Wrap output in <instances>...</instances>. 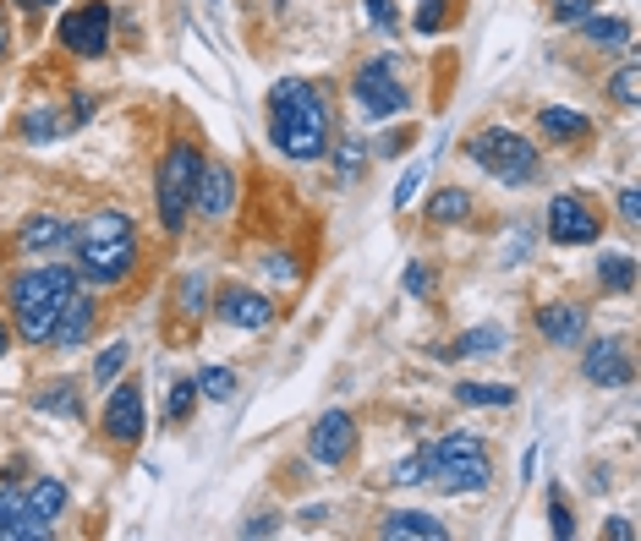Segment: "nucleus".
Returning a JSON list of instances; mask_svg holds the SVG:
<instances>
[{"label": "nucleus", "instance_id": "nucleus-1", "mask_svg": "<svg viewBox=\"0 0 641 541\" xmlns=\"http://www.w3.org/2000/svg\"><path fill=\"white\" fill-rule=\"evenodd\" d=\"M269 137L286 159H319L329 148V110H323L319 88L313 83H275L269 94Z\"/></svg>", "mask_w": 641, "mask_h": 541}, {"label": "nucleus", "instance_id": "nucleus-2", "mask_svg": "<svg viewBox=\"0 0 641 541\" xmlns=\"http://www.w3.org/2000/svg\"><path fill=\"white\" fill-rule=\"evenodd\" d=\"M72 241H77V269L88 273V279H99V284H116L121 273L132 269V258H138L132 219H127V214H116V208L88 214V219H83V230H77Z\"/></svg>", "mask_w": 641, "mask_h": 541}, {"label": "nucleus", "instance_id": "nucleus-3", "mask_svg": "<svg viewBox=\"0 0 641 541\" xmlns=\"http://www.w3.org/2000/svg\"><path fill=\"white\" fill-rule=\"evenodd\" d=\"M72 290H77V273H72V269H33V273H22V279L11 284L17 334H22L28 345H44Z\"/></svg>", "mask_w": 641, "mask_h": 541}, {"label": "nucleus", "instance_id": "nucleus-4", "mask_svg": "<svg viewBox=\"0 0 641 541\" xmlns=\"http://www.w3.org/2000/svg\"><path fill=\"white\" fill-rule=\"evenodd\" d=\"M197 170H203V153L192 142H175L160 164V181H154V203H160V225L175 236L192 214V192H197Z\"/></svg>", "mask_w": 641, "mask_h": 541}, {"label": "nucleus", "instance_id": "nucleus-5", "mask_svg": "<svg viewBox=\"0 0 641 541\" xmlns=\"http://www.w3.org/2000/svg\"><path fill=\"white\" fill-rule=\"evenodd\" d=\"M488 476H493V465H488L482 437L450 432L445 443H434V482H439L445 493H456V498H461V493H482Z\"/></svg>", "mask_w": 641, "mask_h": 541}, {"label": "nucleus", "instance_id": "nucleus-6", "mask_svg": "<svg viewBox=\"0 0 641 541\" xmlns=\"http://www.w3.org/2000/svg\"><path fill=\"white\" fill-rule=\"evenodd\" d=\"M472 159L493 181H510V186L537 181V148L521 132H510V127H488V132L472 137Z\"/></svg>", "mask_w": 641, "mask_h": 541}, {"label": "nucleus", "instance_id": "nucleus-7", "mask_svg": "<svg viewBox=\"0 0 641 541\" xmlns=\"http://www.w3.org/2000/svg\"><path fill=\"white\" fill-rule=\"evenodd\" d=\"M356 105L373 116V121H384V116H406V105H412V94L395 83V66L389 61H367L362 72H356Z\"/></svg>", "mask_w": 641, "mask_h": 541}, {"label": "nucleus", "instance_id": "nucleus-8", "mask_svg": "<svg viewBox=\"0 0 641 541\" xmlns=\"http://www.w3.org/2000/svg\"><path fill=\"white\" fill-rule=\"evenodd\" d=\"M61 44L72 50V55H83V61H94V55H105L110 50V6H83V11H72L66 22H61Z\"/></svg>", "mask_w": 641, "mask_h": 541}, {"label": "nucleus", "instance_id": "nucleus-9", "mask_svg": "<svg viewBox=\"0 0 641 541\" xmlns=\"http://www.w3.org/2000/svg\"><path fill=\"white\" fill-rule=\"evenodd\" d=\"M548 241H559V247H587V241H598V214H587L581 197H554V203H548Z\"/></svg>", "mask_w": 641, "mask_h": 541}, {"label": "nucleus", "instance_id": "nucleus-10", "mask_svg": "<svg viewBox=\"0 0 641 541\" xmlns=\"http://www.w3.org/2000/svg\"><path fill=\"white\" fill-rule=\"evenodd\" d=\"M581 372H587V383H603V389H626V383L637 378V367H631V350H626L620 339H598V345L587 350Z\"/></svg>", "mask_w": 641, "mask_h": 541}, {"label": "nucleus", "instance_id": "nucleus-11", "mask_svg": "<svg viewBox=\"0 0 641 541\" xmlns=\"http://www.w3.org/2000/svg\"><path fill=\"white\" fill-rule=\"evenodd\" d=\"M351 443H356L351 415H345V410H329V415H319V426H313V437H308V454H313L319 465H340V459L351 454Z\"/></svg>", "mask_w": 641, "mask_h": 541}, {"label": "nucleus", "instance_id": "nucleus-12", "mask_svg": "<svg viewBox=\"0 0 641 541\" xmlns=\"http://www.w3.org/2000/svg\"><path fill=\"white\" fill-rule=\"evenodd\" d=\"M537 334H543L548 345H581L587 312H581L576 301H543V306H537Z\"/></svg>", "mask_w": 641, "mask_h": 541}, {"label": "nucleus", "instance_id": "nucleus-13", "mask_svg": "<svg viewBox=\"0 0 641 541\" xmlns=\"http://www.w3.org/2000/svg\"><path fill=\"white\" fill-rule=\"evenodd\" d=\"M231 197H236V181L225 164H203L197 170V192H192V208L209 214V219H225L231 214Z\"/></svg>", "mask_w": 641, "mask_h": 541}, {"label": "nucleus", "instance_id": "nucleus-14", "mask_svg": "<svg viewBox=\"0 0 641 541\" xmlns=\"http://www.w3.org/2000/svg\"><path fill=\"white\" fill-rule=\"evenodd\" d=\"M88 334H94V301L72 290L66 306H61V317H55V328H50V345H55V350H77Z\"/></svg>", "mask_w": 641, "mask_h": 541}, {"label": "nucleus", "instance_id": "nucleus-15", "mask_svg": "<svg viewBox=\"0 0 641 541\" xmlns=\"http://www.w3.org/2000/svg\"><path fill=\"white\" fill-rule=\"evenodd\" d=\"M105 432L116 437V443H138L143 437V394L138 389H116L110 394V405H105Z\"/></svg>", "mask_w": 641, "mask_h": 541}, {"label": "nucleus", "instance_id": "nucleus-16", "mask_svg": "<svg viewBox=\"0 0 641 541\" xmlns=\"http://www.w3.org/2000/svg\"><path fill=\"white\" fill-rule=\"evenodd\" d=\"M220 317H225L231 328H264V323L275 317V306H269L264 295H253V290H225V295H220Z\"/></svg>", "mask_w": 641, "mask_h": 541}, {"label": "nucleus", "instance_id": "nucleus-17", "mask_svg": "<svg viewBox=\"0 0 641 541\" xmlns=\"http://www.w3.org/2000/svg\"><path fill=\"white\" fill-rule=\"evenodd\" d=\"M22 509H28L33 526L50 531V520H61V509H66V482H55V476L33 482V493H22Z\"/></svg>", "mask_w": 641, "mask_h": 541}, {"label": "nucleus", "instance_id": "nucleus-18", "mask_svg": "<svg viewBox=\"0 0 641 541\" xmlns=\"http://www.w3.org/2000/svg\"><path fill=\"white\" fill-rule=\"evenodd\" d=\"M384 537L389 541H439L445 526L434 515H423V509H395V515H384Z\"/></svg>", "mask_w": 641, "mask_h": 541}, {"label": "nucleus", "instance_id": "nucleus-19", "mask_svg": "<svg viewBox=\"0 0 641 541\" xmlns=\"http://www.w3.org/2000/svg\"><path fill=\"white\" fill-rule=\"evenodd\" d=\"M0 537H6V541L50 537L44 526H33V520H28V509H22V493H11V487H0Z\"/></svg>", "mask_w": 641, "mask_h": 541}, {"label": "nucleus", "instance_id": "nucleus-20", "mask_svg": "<svg viewBox=\"0 0 641 541\" xmlns=\"http://www.w3.org/2000/svg\"><path fill=\"white\" fill-rule=\"evenodd\" d=\"M28 252H50V247H61V241H72V225L66 219H55V214H33L28 225H22V236H17Z\"/></svg>", "mask_w": 641, "mask_h": 541}, {"label": "nucleus", "instance_id": "nucleus-21", "mask_svg": "<svg viewBox=\"0 0 641 541\" xmlns=\"http://www.w3.org/2000/svg\"><path fill=\"white\" fill-rule=\"evenodd\" d=\"M581 33L603 50H626L631 44V22L626 17H581Z\"/></svg>", "mask_w": 641, "mask_h": 541}, {"label": "nucleus", "instance_id": "nucleus-22", "mask_svg": "<svg viewBox=\"0 0 641 541\" xmlns=\"http://www.w3.org/2000/svg\"><path fill=\"white\" fill-rule=\"evenodd\" d=\"M33 405L44 410V415H72V421H77V415H83V394H77V383H66V378H61V383H50Z\"/></svg>", "mask_w": 641, "mask_h": 541}, {"label": "nucleus", "instance_id": "nucleus-23", "mask_svg": "<svg viewBox=\"0 0 641 541\" xmlns=\"http://www.w3.org/2000/svg\"><path fill=\"white\" fill-rule=\"evenodd\" d=\"M543 132L554 137V142H576V137H587V116H576V110H543Z\"/></svg>", "mask_w": 641, "mask_h": 541}, {"label": "nucleus", "instance_id": "nucleus-24", "mask_svg": "<svg viewBox=\"0 0 641 541\" xmlns=\"http://www.w3.org/2000/svg\"><path fill=\"white\" fill-rule=\"evenodd\" d=\"M598 279H603V290H631L637 284V258H626V252H615V258H603L598 263Z\"/></svg>", "mask_w": 641, "mask_h": 541}, {"label": "nucleus", "instance_id": "nucleus-25", "mask_svg": "<svg viewBox=\"0 0 641 541\" xmlns=\"http://www.w3.org/2000/svg\"><path fill=\"white\" fill-rule=\"evenodd\" d=\"M428 214H434L439 225H456V219H467V214H472V197H467L461 186H450V192H439V197L428 203Z\"/></svg>", "mask_w": 641, "mask_h": 541}, {"label": "nucleus", "instance_id": "nucleus-26", "mask_svg": "<svg viewBox=\"0 0 641 541\" xmlns=\"http://www.w3.org/2000/svg\"><path fill=\"white\" fill-rule=\"evenodd\" d=\"M456 400H461V405H510V400H515V389H504V383H461V389H456Z\"/></svg>", "mask_w": 641, "mask_h": 541}, {"label": "nucleus", "instance_id": "nucleus-27", "mask_svg": "<svg viewBox=\"0 0 641 541\" xmlns=\"http://www.w3.org/2000/svg\"><path fill=\"white\" fill-rule=\"evenodd\" d=\"M66 121H72V116H55V110H33V116L22 121V137H28V142H50V137L72 132Z\"/></svg>", "mask_w": 641, "mask_h": 541}, {"label": "nucleus", "instance_id": "nucleus-28", "mask_svg": "<svg viewBox=\"0 0 641 541\" xmlns=\"http://www.w3.org/2000/svg\"><path fill=\"white\" fill-rule=\"evenodd\" d=\"M434 476V448H417V454H406L400 465H395V482L400 487H423Z\"/></svg>", "mask_w": 641, "mask_h": 541}, {"label": "nucleus", "instance_id": "nucleus-29", "mask_svg": "<svg viewBox=\"0 0 641 541\" xmlns=\"http://www.w3.org/2000/svg\"><path fill=\"white\" fill-rule=\"evenodd\" d=\"M197 394L231 400V394H236V372H231V367H203V372H197Z\"/></svg>", "mask_w": 641, "mask_h": 541}, {"label": "nucleus", "instance_id": "nucleus-30", "mask_svg": "<svg viewBox=\"0 0 641 541\" xmlns=\"http://www.w3.org/2000/svg\"><path fill=\"white\" fill-rule=\"evenodd\" d=\"M504 350V328H472V334H461V356H499Z\"/></svg>", "mask_w": 641, "mask_h": 541}, {"label": "nucleus", "instance_id": "nucleus-31", "mask_svg": "<svg viewBox=\"0 0 641 541\" xmlns=\"http://www.w3.org/2000/svg\"><path fill=\"white\" fill-rule=\"evenodd\" d=\"M127 361H132V345H110V350L94 361V383H105V389H110V383L121 378V367H127Z\"/></svg>", "mask_w": 641, "mask_h": 541}, {"label": "nucleus", "instance_id": "nucleus-32", "mask_svg": "<svg viewBox=\"0 0 641 541\" xmlns=\"http://www.w3.org/2000/svg\"><path fill=\"white\" fill-rule=\"evenodd\" d=\"M192 405H197V383H175L170 400H164V421H186Z\"/></svg>", "mask_w": 641, "mask_h": 541}, {"label": "nucleus", "instance_id": "nucleus-33", "mask_svg": "<svg viewBox=\"0 0 641 541\" xmlns=\"http://www.w3.org/2000/svg\"><path fill=\"white\" fill-rule=\"evenodd\" d=\"M445 22H450V6L445 0H423L417 6V33H439Z\"/></svg>", "mask_w": 641, "mask_h": 541}, {"label": "nucleus", "instance_id": "nucleus-34", "mask_svg": "<svg viewBox=\"0 0 641 541\" xmlns=\"http://www.w3.org/2000/svg\"><path fill=\"white\" fill-rule=\"evenodd\" d=\"M548 531H554V537H576V520H570V504H565L559 493L548 498Z\"/></svg>", "mask_w": 641, "mask_h": 541}, {"label": "nucleus", "instance_id": "nucleus-35", "mask_svg": "<svg viewBox=\"0 0 641 541\" xmlns=\"http://www.w3.org/2000/svg\"><path fill=\"white\" fill-rule=\"evenodd\" d=\"M615 99H620V105H637L641 99V72L637 66H626V72L615 77Z\"/></svg>", "mask_w": 641, "mask_h": 541}, {"label": "nucleus", "instance_id": "nucleus-36", "mask_svg": "<svg viewBox=\"0 0 641 541\" xmlns=\"http://www.w3.org/2000/svg\"><path fill=\"white\" fill-rule=\"evenodd\" d=\"M592 6H598V0H554V17H559V22H581Z\"/></svg>", "mask_w": 641, "mask_h": 541}, {"label": "nucleus", "instance_id": "nucleus-37", "mask_svg": "<svg viewBox=\"0 0 641 541\" xmlns=\"http://www.w3.org/2000/svg\"><path fill=\"white\" fill-rule=\"evenodd\" d=\"M406 290H412V295H428V290H434V273L412 263V269H406Z\"/></svg>", "mask_w": 641, "mask_h": 541}, {"label": "nucleus", "instance_id": "nucleus-38", "mask_svg": "<svg viewBox=\"0 0 641 541\" xmlns=\"http://www.w3.org/2000/svg\"><path fill=\"white\" fill-rule=\"evenodd\" d=\"M181 295H186V301H181L186 312H203V279H186V284H181Z\"/></svg>", "mask_w": 641, "mask_h": 541}, {"label": "nucleus", "instance_id": "nucleus-39", "mask_svg": "<svg viewBox=\"0 0 641 541\" xmlns=\"http://www.w3.org/2000/svg\"><path fill=\"white\" fill-rule=\"evenodd\" d=\"M340 164H345V170H356V164H362V142H356V137H345V142H340Z\"/></svg>", "mask_w": 641, "mask_h": 541}, {"label": "nucleus", "instance_id": "nucleus-40", "mask_svg": "<svg viewBox=\"0 0 641 541\" xmlns=\"http://www.w3.org/2000/svg\"><path fill=\"white\" fill-rule=\"evenodd\" d=\"M417 181H423V170H406V181H400V192H395V208H406V203H412Z\"/></svg>", "mask_w": 641, "mask_h": 541}, {"label": "nucleus", "instance_id": "nucleus-41", "mask_svg": "<svg viewBox=\"0 0 641 541\" xmlns=\"http://www.w3.org/2000/svg\"><path fill=\"white\" fill-rule=\"evenodd\" d=\"M367 17L384 22V28H395V6H389V0H367Z\"/></svg>", "mask_w": 641, "mask_h": 541}, {"label": "nucleus", "instance_id": "nucleus-42", "mask_svg": "<svg viewBox=\"0 0 641 541\" xmlns=\"http://www.w3.org/2000/svg\"><path fill=\"white\" fill-rule=\"evenodd\" d=\"M526 247H532V236H515V241L504 247V263H521V258H526Z\"/></svg>", "mask_w": 641, "mask_h": 541}, {"label": "nucleus", "instance_id": "nucleus-43", "mask_svg": "<svg viewBox=\"0 0 641 541\" xmlns=\"http://www.w3.org/2000/svg\"><path fill=\"white\" fill-rule=\"evenodd\" d=\"M620 214H626V219H637V214H641V197H637V192H631V186L620 192Z\"/></svg>", "mask_w": 641, "mask_h": 541}, {"label": "nucleus", "instance_id": "nucleus-44", "mask_svg": "<svg viewBox=\"0 0 641 541\" xmlns=\"http://www.w3.org/2000/svg\"><path fill=\"white\" fill-rule=\"evenodd\" d=\"M609 537H615V541H631V537H637V531H631L626 520H609Z\"/></svg>", "mask_w": 641, "mask_h": 541}, {"label": "nucleus", "instance_id": "nucleus-45", "mask_svg": "<svg viewBox=\"0 0 641 541\" xmlns=\"http://www.w3.org/2000/svg\"><path fill=\"white\" fill-rule=\"evenodd\" d=\"M0 50H6V17H0Z\"/></svg>", "mask_w": 641, "mask_h": 541}, {"label": "nucleus", "instance_id": "nucleus-46", "mask_svg": "<svg viewBox=\"0 0 641 541\" xmlns=\"http://www.w3.org/2000/svg\"><path fill=\"white\" fill-rule=\"evenodd\" d=\"M0 356H6V328H0Z\"/></svg>", "mask_w": 641, "mask_h": 541}, {"label": "nucleus", "instance_id": "nucleus-47", "mask_svg": "<svg viewBox=\"0 0 641 541\" xmlns=\"http://www.w3.org/2000/svg\"><path fill=\"white\" fill-rule=\"evenodd\" d=\"M22 6H50V0H22Z\"/></svg>", "mask_w": 641, "mask_h": 541}]
</instances>
